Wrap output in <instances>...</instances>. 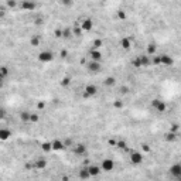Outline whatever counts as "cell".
<instances>
[{
  "instance_id": "obj_33",
  "label": "cell",
  "mask_w": 181,
  "mask_h": 181,
  "mask_svg": "<svg viewBox=\"0 0 181 181\" xmlns=\"http://www.w3.org/2000/svg\"><path fill=\"white\" fill-rule=\"evenodd\" d=\"M113 106L116 107V109H122L123 107V102L122 101H116V102H113Z\"/></svg>"
},
{
  "instance_id": "obj_23",
  "label": "cell",
  "mask_w": 181,
  "mask_h": 181,
  "mask_svg": "<svg viewBox=\"0 0 181 181\" xmlns=\"http://www.w3.org/2000/svg\"><path fill=\"white\" fill-rule=\"evenodd\" d=\"M177 136H178V135H177L175 132H170V133H167L166 140H167V141H174V140L177 139Z\"/></svg>"
},
{
  "instance_id": "obj_38",
  "label": "cell",
  "mask_w": 181,
  "mask_h": 181,
  "mask_svg": "<svg viewBox=\"0 0 181 181\" xmlns=\"http://www.w3.org/2000/svg\"><path fill=\"white\" fill-rule=\"evenodd\" d=\"M34 24H35V26H41V24H43V17H37V19H34Z\"/></svg>"
},
{
  "instance_id": "obj_41",
  "label": "cell",
  "mask_w": 181,
  "mask_h": 181,
  "mask_svg": "<svg viewBox=\"0 0 181 181\" xmlns=\"http://www.w3.org/2000/svg\"><path fill=\"white\" fill-rule=\"evenodd\" d=\"M4 116H6V110L0 106V119H4Z\"/></svg>"
},
{
  "instance_id": "obj_15",
  "label": "cell",
  "mask_w": 181,
  "mask_h": 181,
  "mask_svg": "<svg viewBox=\"0 0 181 181\" xmlns=\"http://www.w3.org/2000/svg\"><path fill=\"white\" fill-rule=\"evenodd\" d=\"M92 27H94V23H92V20H89V19H86V20H84V21L81 23V28H82V31H91L92 30Z\"/></svg>"
},
{
  "instance_id": "obj_26",
  "label": "cell",
  "mask_w": 181,
  "mask_h": 181,
  "mask_svg": "<svg viewBox=\"0 0 181 181\" xmlns=\"http://www.w3.org/2000/svg\"><path fill=\"white\" fill-rule=\"evenodd\" d=\"M38 120H40L38 113H31V112H30V122H31V123H37Z\"/></svg>"
},
{
  "instance_id": "obj_19",
  "label": "cell",
  "mask_w": 181,
  "mask_h": 181,
  "mask_svg": "<svg viewBox=\"0 0 181 181\" xmlns=\"http://www.w3.org/2000/svg\"><path fill=\"white\" fill-rule=\"evenodd\" d=\"M0 76H1L3 79H6V78L9 76V68H7L6 65H1V67H0Z\"/></svg>"
},
{
  "instance_id": "obj_4",
  "label": "cell",
  "mask_w": 181,
  "mask_h": 181,
  "mask_svg": "<svg viewBox=\"0 0 181 181\" xmlns=\"http://www.w3.org/2000/svg\"><path fill=\"white\" fill-rule=\"evenodd\" d=\"M96 94H98V88H96L94 84L86 85L85 89H84V96H85V98H92V96H95Z\"/></svg>"
},
{
  "instance_id": "obj_24",
  "label": "cell",
  "mask_w": 181,
  "mask_h": 181,
  "mask_svg": "<svg viewBox=\"0 0 181 181\" xmlns=\"http://www.w3.org/2000/svg\"><path fill=\"white\" fill-rule=\"evenodd\" d=\"M115 82H116V81H115V78H113V76H107L106 79L103 81V84H105L106 86H113V85H115Z\"/></svg>"
},
{
  "instance_id": "obj_40",
  "label": "cell",
  "mask_w": 181,
  "mask_h": 181,
  "mask_svg": "<svg viewBox=\"0 0 181 181\" xmlns=\"http://www.w3.org/2000/svg\"><path fill=\"white\" fill-rule=\"evenodd\" d=\"M133 65H135L136 68H141V65H140V61H139V57L136 58V60H135V61H133Z\"/></svg>"
},
{
  "instance_id": "obj_34",
  "label": "cell",
  "mask_w": 181,
  "mask_h": 181,
  "mask_svg": "<svg viewBox=\"0 0 181 181\" xmlns=\"http://www.w3.org/2000/svg\"><path fill=\"white\" fill-rule=\"evenodd\" d=\"M117 17H119V19H120V20H125V19H126V13H125V11H117Z\"/></svg>"
},
{
  "instance_id": "obj_11",
  "label": "cell",
  "mask_w": 181,
  "mask_h": 181,
  "mask_svg": "<svg viewBox=\"0 0 181 181\" xmlns=\"http://www.w3.org/2000/svg\"><path fill=\"white\" fill-rule=\"evenodd\" d=\"M64 149H65L64 141H61V140H54V141H51V150H55V151H62Z\"/></svg>"
},
{
  "instance_id": "obj_13",
  "label": "cell",
  "mask_w": 181,
  "mask_h": 181,
  "mask_svg": "<svg viewBox=\"0 0 181 181\" xmlns=\"http://www.w3.org/2000/svg\"><path fill=\"white\" fill-rule=\"evenodd\" d=\"M10 136H11V130H10V129H6V128L0 129V140H1V141L9 140Z\"/></svg>"
},
{
  "instance_id": "obj_14",
  "label": "cell",
  "mask_w": 181,
  "mask_h": 181,
  "mask_svg": "<svg viewBox=\"0 0 181 181\" xmlns=\"http://www.w3.org/2000/svg\"><path fill=\"white\" fill-rule=\"evenodd\" d=\"M74 153L76 156H84V154H86V146L85 144H82V143L76 144L74 147Z\"/></svg>"
},
{
  "instance_id": "obj_44",
  "label": "cell",
  "mask_w": 181,
  "mask_h": 181,
  "mask_svg": "<svg viewBox=\"0 0 181 181\" xmlns=\"http://www.w3.org/2000/svg\"><path fill=\"white\" fill-rule=\"evenodd\" d=\"M122 92H123V94H128V92H129V88H128V86H123V88H122Z\"/></svg>"
},
{
  "instance_id": "obj_9",
  "label": "cell",
  "mask_w": 181,
  "mask_h": 181,
  "mask_svg": "<svg viewBox=\"0 0 181 181\" xmlns=\"http://www.w3.org/2000/svg\"><path fill=\"white\" fill-rule=\"evenodd\" d=\"M88 69L91 71V72H94V74H98L101 69H102V65L99 61H89V64H88Z\"/></svg>"
},
{
  "instance_id": "obj_28",
  "label": "cell",
  "mask_w": 181,
  "mask_h": 181,
  "mask_svg": "<svg viewBox=\"0 0 181 181\" xmlns=\"http://www.w3.org/2000/svg\"><path fill=\"white\" fill-rule=\"evenodd\" d=\"M72 33H74V35H76V37H79V35H82V28L81 27H75L74 30H72Z\"/></svg>"
},
{
  "instance_id": "obj_29",
  "label": "cell",
  "mask_w": 181,
  "mask_h": 181,
  "mask_svg": "<svg viewBox=\"0 0 181 181\" xmlns=\"http://www.w3.org/2000/svg\"><path fill=\"white\" fill-rule=\"evenodd\" d=\"M71 34H72V31H71L69 28H65V30H62V38H68V37H71Z\"/></svg>"
},
{
  "instance_id": "obj_35",
  "label": "cell",
  "mask_w": 181,
  "mask_h": 181,
  "mask_svg": "<svg viewBox=\"0 0 181 181\" xmlns=\"http://www.w3.org/2000/svg\"><path fill=\"white\" fill-rule=\"evenodd\" d=\"M61 3L64 4V6H72V3H74V0H61Z\"/></svg>"
},
{
  "instance_id": "obj_21",
  "label": "cell",
  "mask_w": 181,
  "mask_h": 181,
  "mask_svg": "<svg viewBox=\"0 0 181 181\" xmlns=\"http://www.w3.org/2000/svg\"><path fill=\"white\" fill-rule=\"evenodd\" d=\"M102 45H103V40L102 38H96V40H94V43H92V48L94 50H99Z\"/></svg>"
},
{
  "instance_id": "obj_1",
  "label": "cell",
  "mask_w": 181,
  "mask_h": 181,
  "mask_svg": "<svg viewBox=\"0 0 181 181\" xmlns=\"http://www.w3.org/2000/svg\"><path fill=\"white\" fill-rule=\"evenodd\" d=\"M53 60H54V54L51 51H41V53L38 54V61L40 62L47 64V62H51Z\"/></svg>"
},
{
  "instance_id": "obj_10",
  "label": "cell",
  "mask_w": 181,
  "mask_h": 181,
  "mask_svg": "<svg viewBox=\"0 0 181 181\" xmlns=\"http://www.w3.org/2000/svg\"><path fill=\"white\" fill-rule=\"evenodd\" d=\"M89 58H91V61H99V62H102V53L99 51V50H91V53H89Z\"/></svg>"
},
{
  "instance_id": "obj_42",
  "label": "cell",
  "mask_w": 181,
  "mask_h": 181,
  "mask_svg": "<svg viewBox=\"0 0 181 181\" xmlns=\"http://www.w3.org/2000/svg\"><path fill=\"white\" fill-rule=\"evenodd\" d=\"M55 37L61 38V37H62V31H61V30H55Z\"/></svg>"
},
{
  "instance_id": "obj_6",
  "label": "cell",
  "mask_w": 181,
  "mask_h": 181,
  "mask_svg": "<svg viewBox=\"0 0 181 181\" xmlns=\"http://www.w3.org/2000/svg\"><path fill=\"white\" fill-rule=\"evenodd\" d=\"M170 174L175 178V180L181 178V164L180 163H175V164L171 166L170 167Z\"/></svg>"
},
{
  "instance_id": "obj_8",
  "label": "cell",
  "mask_w": 181,
  "mask_h": 181,
  "mask_svg": "<svg viewBox=\"0 0 181 181\" xmlns=\"http://www.w3.org/2000/svg\"><path fill=\"white\" fill-rule=\"evenodd\" d=\"M173 64H174V61H173V58H171L170 55H167V54H161L160 55V65L171 67Z\"/></svg>"
},
{
  "instance_id": "obj_18",
  "label": "cell",
  "mask_w": 181,
  "mask_h": 181,
  "mask_svg": "<svg viewBox=\"0 0 181 181\" xmlns=\"http://www.w3.org/2000/svg\"><path fill=\"white\" fill-rule=\"evenodd\" d=\"M120 45H122V48H123V50H130V47H132V41H130V38H129V37L122 38Z\"/></svg>"
},
{
  "instance_id": "obj_46",
  "label": "cell",
  "mask_w": 181,
  "mask_h": 181,
  "mask_svg": "<svg viewBox=\"0 0 181 181\" xmlns=\"http://www.w3.org/2000/svg\"><path fill=\"white\" fill-rule=\"evenodd\" d=\"M109 144H110V146H116V141H115V140H109Z\"/></svg>"
},
{
  "instance_id": "obj_43",
  "label": "cell",
  "mask_w": 181,
  "mask_h": 181,
  "mask_svg": "<svg viewBox=\"0 0 181 181\" xmlns=\"http://www.w3.org/2000/svg\"><path fill=\"white\" fill-rule=\"evenodd\" d=\"M37 107H38V109H44V107H45V103L41 102V103H38V105H37Z\"/></svg>"
},
{
  "instance_id": "obj_20",
  "label": "cell",
  "mask_w": 181,
  "mask_h": 181,
  "mask_svg": "<svg viewBox=\"0 0 181 181\" xmlns=\"http://www.w3.org/2000/svg\"><path fill=\"white\" fill-rule=\"evenodd\" d=\"M20 119H21L23 123H28L30 122V112L24 110L23 113H20Z\"/></svg>"
},
{
  "instance_id": "obj_30",
  "label": "cell",
  "mask_w": 181,
  "mask_h": 181,
  "mask_svg": "<svg viewBox=\"0 0 181 181\" xmlns=\"http://www.w3.org/2000/svg\"><path fill=\"white\" fill-rule=\"evenodd\" d=\"M30 44H31V45H34V47H37V45L40 44V38H38V37H31Z\"/></svg>"
},
{
  "instance_id": "obj_3",
  "label": "cell",
  "mask_w": 181,
  "mask_h": 181,
  "mask_svg": "<svg viewBox=\"0 0 181 181\" xmlns=\"http://www.w3.org/2000/svg\"><path fill=\"white\" fill-rule=\"evenodd\" d=\"M151 106L154 107L159 113H163V112H166V109H167V105H166V102H163V101H160V99H154L153 102H151Z\"/></svg>"
},
{
  "instance_id": "obj_32",
  "label": "cell",
  "mask_w": 181,
  "mask_h": 181,
  "mask_svg": "<svg viewBox=\"0 0 181 181\" xmlns=\"http://www.w3.org/2000/svg\"><path fill=\"white\" fill-rule=\"evenodd\" d=\"M69 82H71V79H69L68 76H65V78H62V81H61V85H62V86H68V85H69Z\"/></svg>"
},
{
  "instance_id": "obj_37",
  "label": "cell",
  "mask_w": 181,
  "mask_h": 181,
  "mask_svg": "<svg viewBox=\"0 0 181 181\" xmlns=\"http://www.w3.org/2000/svg\"><path fill=\"white\" fill-rule=\"evenodd\" d=\"M7 7L14 9V7H16V1H14V0H7Z\"/></svg>"
},
{
  "instance_id": "obj_27",
  "label": "cell",
  "mask_w": 181,
  "mask_h": 181,
  "mask_svg": "<svg viewBox=\"0 0 181 181\" xmlns=\"http://www.w3.org/2000/svg\"><path fill=\"white\" fill-rule=\"evenodd\" d=\"M79 177L81 178H91V175H89V173H88V170L86 169H84V170H81V173H79Z\"/></svg>"
},
{
  "instance_id": "obj_7",
  "label": "cell",
  "mask_w": 181,
  "mask_h": 181,
  "mask_svg": "<svg viewBox=\"0 0 181 181\" xmlns=\"http://www.w3.org/2000/svg\"><path fill=\"white\" fill-rule=\"evenodd\" d=\"M113 167H115V163H113V160H112V159H105L103 161H102L101 170H103V171H112V170H113Z\"/></svg>"
},
{
  "instance_id": "obj_39",
  "label": "cell",
  "mask_w": 181,
  "mask_h": 181,
  "mask_svg": "<svg viewBox=\"0 0 181 181\" xmlns=\"http://www.w3.org/2000/svg\"><path fill=\"white\" fill-rule=\"evenodd\" d=\"M64 146H65V147H69V146H72V140H71V139H67V140L64 141Z\"/></svg>"
},
{
  "instance_id": "obj_2",
  "label": "cell",
  "mask_w": 181,
  "mask_h": 181,
  "mask_svg": "<svg viewBox=\"0 0 181 181\" xmlns=\"http://www.w3.org/2000/svg\"><path fill=\"white\" fill-rule=\"evenodd\" d=\"M35 7H37V4L34 1H31V0H23L20 3V9L24 11H34Z\"/></svg>"
},
{
  "instance_id": "obj_31",
  "label": "cell",
  "mask_w": 181,
  "mask_h": 181,
  "mask_svg": "<svg viewBox=\"0 0 181 181\" xmlns=\"http://www.w3.org/2000/svg\"><path fill=\"white\" fill-rule=\"evenodd\" d=\"M43 150L44 151H51V143H48V141L43 143Z\"/></svg>"
},
{
  "instance_id": "obj_17",
  "label": "cell",
  "mask_w": 181,
  "mask_h": 181,
  "mask_svg": "<svg viewBox=\"0 0 181 181\" xmlns=\"http://www.w3.org/2000/svg\"><path fill=\"white\" fill-rule=\"evenodd\" d=\"M139 61H140V65L141 67H149L151 62H150V55L147 54H143V55H140L139 57Z\"/></svg>"
},
{
  "instance_id": "obj_22",
  "label": "cell",
  "mask_w": 181,
  "mask_h": 181,
  "mask_svg": "<svg viewBox=\"0 0 181 181\" xmlns=\"http://www.w3.org/2000/svg\"><path fill=\"white\" fill-rule=\"evenodd\" d=\"M156 50H157V47H156V44H149L147 45V55H154L156 54Z\"/></svg>"
},
{
  "instance_id": "obj_45",
  "label": "cell",
  "mask_w": 181,
  "mask_h": 181,
  "mask_svg": "<svg viewBox=\"0 0 181 181\" xmlns=\"http://www.w3.org/2000/svg\"><path fill=\"white\" fill-rule=\"evenodd\" d=\"M3 85H4V79H3V78L0 76V89L3 88Z\"/></svg>"
},
{
  "instance_id": "obj_25",
  "label": "cell",
  "mask_w": 181,
  "mask_h": 181,
  "mask_svg": "<svg viewBox=\"0 0 181 181\" xmlns=\"http://www.w3.org/2000/svg\"><path fill=\"white\" fill-rule=\"evenodd\" d=\"M116 147L120 150H126L128 149V144H126L125 140H119V141H116Z\"/></svg>"
},
{
  "instance_id": "obj_12",
  "label": "cell",
  "mask_w": 181,
  "mask_h": 181,
  "mask_svg": "<svg viewBox=\"0 0 181 181\" xmlns=\"http://www.w3.org/2000/svg\"><path fill=\"white\" fill-rule=\"evenodd\" d=\"M33 167H34L35 170H43V169L47 167V160L45 159H37L35 161H34Z\"/></svg>"
},
{
  "instance_id": "obj_16",
  "label": "cell",
  "mask_w": 181,
  "mask_h": 181,
  "mask_svg": "<svg viewBox=\"0 0 181 181\" xmlns=\"http://www.w3.org/2000/svg\"><path fill=\"white\" fill-rule=\"evenodd\" d=\"M86 170H88L91 177H98L101 174V167H98V166H89Z\"/></svg>"
},
{
  "instance_id": "obj_36",
  "label": "cell",
  "mask_w": 181,
  "mask_h": 181,
  "mask_svg": "<svg viewBox=\"0 0 181 181\" xmlns=\"http://www.w3.org/2000/svg\"><path fill=\"white\" fill-rule=\"evenodd\" d=\"M153 64L160 65V55H154V57H153Z\"/></svg>"
},
{
  "instance_id": "obj_5",
  "label": "cell",
  "mask_w": 181,
  "mask_h": 181,
  "mask_svg": "<svg viewBox=\"0 0 181 181\" xmlns=\"http://www.w3.org/2000/svg\"><path fill=\"white\" fill-rule=\"evenodd\" d=\"M130 163L135 164V166L141 164V163H143V156H141V153H139V151H132V153H130Z\"/></svg>"
}]
</instances>
